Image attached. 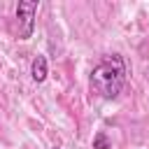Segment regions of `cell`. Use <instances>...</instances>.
I'll list each match as a JSON object with an SVG mask.
<instances>
[{
  "mask_svg": "<svg viewBox=\"0 0 149 149\" xmlns=\"http://www.w3.org/2000/svg\"><path fill=\"white\" fill-rule=\"evenodd\" d=\"M91 93L102 98V100H114L123 86H126V65L123 58L119 54L105 56L93 70H91V79H88Z\"/></svg>",
  "mask_w": 149,
  "mask_h": 149,
  "instance_id": "1",
  "label": "cell"
},
{
  "mask_svg": "<svg viewBox=\"0 0 149 149\" xmlns=\"http://www.w3.org/2000/svg\"><path fill=\"white\" fill-rule=\"evenodd\" d=\"M35 14H37V2L35 0H21L16 7V35L19 40H28L35 30Z\"/></svg>",
  "mask_w": 149,
  "mask_h": 149,
  "instance_id": "2",
  "label": "cell"
},
{
  "mask_svg": "<svg viewBox=\"0 0 149 149\" xmlns=\"http://www.w3.org/2000/svg\"><path fill=\"white\" fill-rule=\"evenodd\" d=\"M93 149H109V140H107L105 133H98L93 137Z\"/></svg>",
  "mask_w": 149,
  "mask_h": 149,
  "instance_id": "4",
  "label": "cell"
},
{
  "mask_svg": "<svg viewBox=\"0 0 149 149\" xmlns=\"http://www.w3.org/2000/svg\"><path fill=\"white\" fill-rule=\"evenodd\" d=\"M30 74H33V79H35L37 84H42V81L47 79L49 70H47V58H44V56H35V58H33V65H30Z\"/></svg>",
  "mask_w": 149,
  "mask_h": 149,
  "instance_id": "3",
  "label": "cell"
},
{
  "mask_svg": "<svg viewBox=\"0 0 149 149\" xmlns=\"http://www.w3.org/2000/svg\"><path fill=\"white\" fill-rule=\"evenodd\" d=\"M54 149H58V147H54Z\"/></svg>",
  "mask_w": 149,
  "mask_h": 149,
  "instance_id": "5",
  "label": "cell"
}]
</instances>
